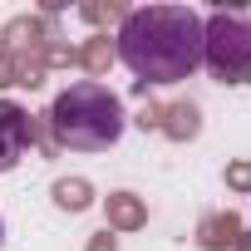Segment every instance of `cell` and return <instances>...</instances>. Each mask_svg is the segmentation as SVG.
<instances>
[{"label": "cell", "instance_id": "1", "mask_svg": "<svg viewBox=\"0 0 251 251\" xmlns=\"http://www.w3.org/2000/svg\"><path fill=\"white\" fill-rule=\"evenodd\" d=\"M118 59L138 74V89L192 79L202 64V15L187 5L128 10L118 30Z\"/></svg>", "mask_w": 251, "mask_h": 251}, {"label": "cell", "instance_id": "2", "mask_svg": "<svg viewBox=\"0 0 251 251\" xmlns=\"http://www.w3.org/2000/svg\"><path fill=\"white\" fill-rule=\"evenodd\" d=\"M123 99L99 84V79H79L69 89L54 94L50 103V128H54V143L59 148H74V153H103L123 138Z\"/></svg>", "mask_w": 251, "mask_h": 251}, {"label": "cell", "instance_id": "3", "mask_svg": "<svg viewBox=\"0 0 251 251\" xmlns=\"http://www.w3.org/2000/svg\"><path fill=\"white\" fill-rule=\"evenodd\" d=\"M202 64L222 84H251V15L212 10L202 20Z\"/></svg>", "mask_w": 251, "mask_h": 251}, {"label": "cell", "instance_id": "4", "mask_svg": "<svg viewBox=\"0 0 251 251\" xmlns=\"http://www.w3.org/2000/svg\"><path fill=\"white\" fill-rule=\"evenodd\" d=\"M35 138L30 128V113L20 103H0V173H10L25 158V143Z\"/></svg>", "mask_w": 251, "mask_h": 251}, {"label": "cell", "instance_id": "5", "mask_svg": "<svg viewBox=\"0 0 251 251\" xmlns=\"http://www.w3.org/2000/svg\"><path fill=\"white\" fill-rule=\"evenodd\" d=\"M202 246H212V251L236 246V217H231V212H226V217H212V222L202 226Z\"/></svg>", "mask_w": 251, "mask_h": 251}, {"label": "cell", "instance_id": "6", "mask_svg": "<svg viewBox=\"0 0 251 251\" xmlns=\"http://www.w3.org/2000/svg\"><path fill=\"white\" fill-rule=\"evenodd\" d=\"M54 202L69 207V212H84V207H89V182H79V177H74V182H69V177L54 182Z\"/></svg>", "mask_w": 251, "mask_h": 251}, {"label": "cell", "instance_id": "7", "mask_svg": "<svg viewBox=\"0 0 251 251\" xmlns=\"http://www.w3.org/2000/svg\"><path fill=\"white\" fill-rule=\"evenodd\" d=\"M168 133H173V138H192V133H197V108H192V103H177V108H173Z\"/></svg>", "mask_w": 251, "mask_h": 251}, {"label": "cell", "instance_id": "8", "mask_svg": "<svg viewBox=\"0 0 251 251\" xmlns=\"http://www.w3.org/2000/svg\"><path fill=\"white\" fill-rule=\"evenodd\" d=\"M108 207H113V217H118L123 226H133V222L143 217V212H138V202H133L128 192H118V197H108Z\"/></svg>", "mask_w": 251, "mask_h": 251}, {"label": "cell", "instance_id": "9", "mask_svg": "<svg viewBox=\"0 0 251 251\" xmlns=\"http://www.w3.org/2000/svg\"><path fill=\"white\" fill-rule=\"evenodd\" d=\"M108 54H113V50H108V40H94V45L84 50V64H89V69H103V64H108Z\"/></svg>", "mask_w": 251, "mask_h": 251}, {"label": "cell", "instance_id": "10", "mask_svg": "<svg viewBox=\"0 0 251 251\" xmlns=\"http://www.w3.org/2000/svg\"><path fill=\"white\" fill-rule=\"evenodd\" d=\"M231 182L236 187H251V168H231Z\"/></svg>", "mask_w": 251, "mask_h": 251}, {"label": "cell", "instance_id": "11", "mask_svg": "<svg viewBox=\"0 0 251 251\" xmlns=\"http://www.w3.org/2000/svg\"><path fill=\"white\" fill-rule=\"evenodd\" d=\"M0 246H5V222H0Z\"/></svg>", "mask_w": 251, "mask_h": 251}]
</instances>
